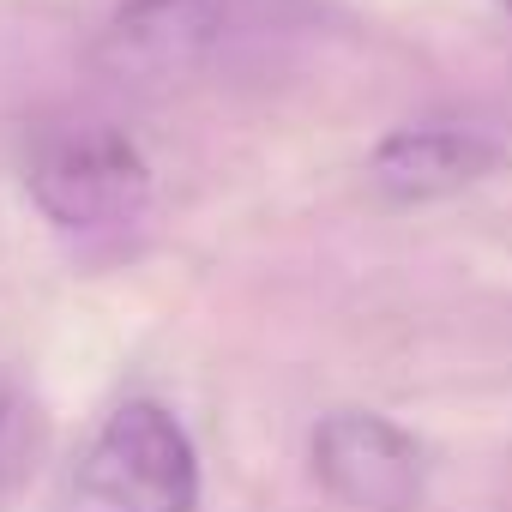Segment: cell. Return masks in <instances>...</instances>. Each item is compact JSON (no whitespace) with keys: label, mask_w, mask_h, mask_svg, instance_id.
<instances>
[{"label":"cell","mask_w":512,"mask_h":512,"mask_svg":"<svg viewBox=\"0 0 512 512\" xmlns=\"http://www.w3.org/2000/svg\"><path fill=\"white\" fill-rule=\"evenodd\" d=\"M241 31V0H121L109 13L91 67L115 91H175L199 79Z\"/></svg>","instance_id":"cell-3"},{"label":"cell","mask_w":512,"mask_h":512,"mask_svg":"<svg viewBox=\"0 0 512 512\" xmlns=\"http://www.w3.org/2000/svg\"><path fill=\"white\" fill-rule=\"evenodd\" d=\"M25 187L61 235L133 229L151 205V163L103 115H55L25 145Z\"/></svg>","instance_id":"cell-1"},{"label":"cell","mask_w":512,"mask_h":512,"mask_svg":"<svg viewBox=\"0 0 512 512\" xmlns=\"http://www.w3.org/2000/svg\"><path fill=\"white\" fill-rule=\"evenodd\" d=\"M506 157V139L482 121H410L374 145L368 181L392 205H434L464 187H482L506 169Z\"/></svg>","instance_id":"cell-5"},{"label":"cell","mask_w":512,"mask_h":512,"mask_svg":"<svg viewBox=\"0 0 512 512\" xmlns=\"http://www.w3.org/2000/svg\"><path fill=\"white\" fill-rule=\"evenodd\" d=\"M199 452L157 398H127L103 416L67 476V512H193Z\"/></svg>","instance_id":"cell-2"},{"label":"cell","mask_w":512,"mask_h":512,"mask_svg":"<svg viewBox=\"0 0 512 512\" xmlns=\"http://www.w3.org/2000/svg\"><path fill=\"white\" fill-rule=\"evenodd\" d=\"M500 7H506V13H512V0H500Z\"/></svg>","instance_id":"cell-7"},{"label":"cell","mask_w":512,"mask_h":512,"mask_svg":"<svg viewBox=\"0 0 512 512\" xmlns=\"http://www.w3.org/2000/svg\"><path fill=\"white\" fill-rule=\"evenodd\" d=\"M7 416H13V380L0 374V428H7Z\"/></svg>","instance_id":"cell-6"},{"label":"cell","mask_w":512,"mask_h":512,"mask_svg":"<svg viewBox=\"0 0 512 512\" xmlns=\"http://www.w3.org/2000/svg\"><path fill=\"white\" fill-rule=\"evenodd\" d=\"M314 476L356 512H416L428 494V452L392 416L332 410L314 428Z\"/></svg>","instance_id":"cell-4"}]
</instances>
